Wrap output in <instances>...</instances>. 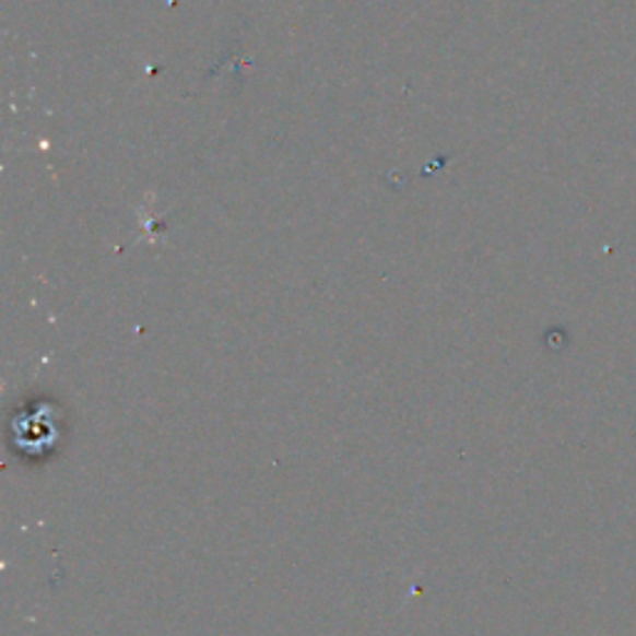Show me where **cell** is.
Masks as SVG:
<instances>
[]
</instances>
